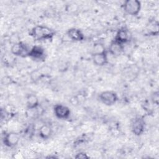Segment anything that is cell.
Segmentation results:
<instances>
[{"label":"cell","instance_id":"cell-13","mask_svg":"<svg viewBox=\"0 0 159 159\" xmlns=\"http://www.w3.org/2000/svg\"><path fill=\"white\" fill-rule=\"evenodd\" d=\"M26 105L29 109H37L39 106V98L34 94H27L26 96Z\"/></svg>","mask_w":159,"mask_h":159},{"label":"cell","instance_id":"cell-6","mask_svg":"<svg viewBox=\"0 0 159 159\" xmlns=\"http://www.w3.org/2000/svg\"><path fill=\"white\" fill-rule=\"evenodd\" d=\"M53 112L55 116L60 119H66L71 114L70 108L68 106L61 104H58L54 106Z\"/></svg>","mask_w":159,"mask_h":159},{"label":"cell","instance_id":"cell-4","mask_svg":"<svg viewBox=\"0 0 159 159\" xmlns=\"http://www.w3.org/2000/svg\"><path fill=\"white\" fill-rule=\"evenodd\" d=\"M30 48L24 42L19 41L12 45L11 52L12 54L17 57H27Z\"/></svg>","mask_w":159,"mask_h":159},{"label":"cell","instance_id":"cell-12","mask_svg":"<svg viewBox=\"0 0 159 159\" xmlns=\"http://www.w3.org/2000/svg\"><path fill=\"white\" fill-rule=\"evenodd\" d=\"M92 59L94 64L99 66H102L108 63L107 52L93 54Z\"/></svg>","mask_w":159,"mask_h":159},{"label":"cell","instance_id":"cell-16","mask_svg":"<svg viewBox=\"0 0 159 159\" xmlns=\"http://www.w3.org/2000/svg\"><path fill=\"white\" fill-rule=\"evenodd\" d=\"M148 30L150 33L153 35H157L158 34V23L157 21H154L152 22L149 25Z\"/></svg>","mask_w":159,"mask_h":159},{"label":"cell","instance_id":"cell-9","mask_svg":"<svg viewBox=\"0 0 159 159\" xmlns=\"http://www.w3.org/2000/svg\"><path fill=\"white\" fill-rule=\"evenodd\" d=\"M132 133L136 136L141 135L145 130V122L140 117L135 118L131 125Z\"/></svg>","mask_w":159,"mask_h":159},{"label":"cell","instance_id":"cell-10","mask_svg":"<svg viewBox=\"0 0 159 159\" xmlns=\"http://www.w3.org/2000/svg\"><path fill=\"white\" fill-rule=\"evenodd\" d=\"M68 37L73 41L81 42L84 39V35L82 31L77 28H70L67 30Z\"/></svg>","mask_w":159,"mask_h":159},{"label":"cell","instance_id":"cell-11","mask_svg":"<svg viewBox=\"0 0 159 159\" xmlns=\"http://www.w3.org/2000/svg\"><path fill=\"white\" fill-rule=\"evenodd\" d=\"M109 52L114 57H118L124 51V45L113 40L109 46Z\"/></svg>","mask_w":159,"mask_h":159},{"label":"cell","instance_id":"cell-7","mask_svg":"<svg viewBox=\"0 0 159 159\" xmlns=\"http://www.w3.org/2000/svg\"><path fill=\"white\" fill-rule=\"evenodd\" d=\"M131 39V34L125 27H122L118 30L114 37V40L124 45L128 43Z\"/></svg>","mask_w":159,"mask_h":159},{"label":"cell","instance_id":"cell-1","mask_svg":"<svg viewBox=\"0 0 159 159\" xmlns=\"http://www.w3.org/2000/svg\"><path fill=\"white\" fill-rule=\"evenodd\" d=\"M29 34L35 40L42 41L52 39L55 32L53 29L47 26L39 25L33 27Z\"/></svg>","mask_w":159,"mask_h":159},{"label":"cell","instance_id":"cell-2","mask_svg":"<svg viewBox=\"0 0 159 159\" xmlns=\"http://www.w3.org/2000/svg\"><path fill=\"white\" fill-rule=\"evenodd\" d=\"M141 2L138 0H127L123 4V9L128 14L137 16L141 10Z\"/></svg>","mask_w":159,"mask_h":159},{"label":"cell","instance_id":"cell-15","mask_svg":"<svg viewBox=\"0 0 159 159\" xmlns=\"http://www.w3.org/2000/svg\"><path fill=\"white\" fill-rule=\"evenodd\" d=\"M107 52L104 45L101 42H96L94 43L93 47V54L101 53Z\"/></svg>","mask_w":159,"mask_h":159},{"label":"cell","instance_id":"cell-8","mask_svg":"<svg viewBox=\"0 0 159 159\" xmlns=\"http://www.w3.org/2000/svg\"><path fill=\"white\" fill-rule=\"evenodd\" d=\"M45 49L40 45H34L31 47L28 53L27 57H29L34 60H41L45 58Z\"/></svg>","mask_w":159,"mask_h":159},{"label":"cell","instance_id":"cell-14","mask_svg":"<svg viewBox=\"0 0 159 159\" xmlns=\"http://www.w3.org/2000/svg\"><path fill=\"white\" fill-rule=\"evenodd\" d=\"M52 134V127L47 124L42 125L39 130V137L43 140H47L49 139Z\"/></svg>","mask_w":159,"mask_h":159},{"label":"cell","instance_id":"cell-3","mask_svg":"<svg viewBox=\"0 0 159 159\" xmlns=\"http://www.w3.org/2000/svg\"><path fill=\"white\" fill-rule=\"evenodd\" d=\"M99 99L104 104L111 106L117 101L118 96L117 93L113 91H104L99 94Z\"/></svg>","mask_w":159,"mask_h":159},{"label":"cell","instance_id":"cell-18","mask_svg":"<svg viewBox=\"0 0 159 159\" xmlns=\"http://www.w3.org/2000/svg\"><path fill=\"white\" fill-rule=\"evenodd\" d=\"M75 158L76 159H88L89 157L86 153L81 152L76 153L75 156Z\"/></svg>","mask_w":159,"mask_h":159},{"label":"cell","instance_id":"cell-17","mask_svg":"<svg viewBox=\"0 0 159 159\" xmlns=\"http://www.w3.org/2000/svg\"><path fill=\"white\" fill-rule=\"evenodd\" d=\"M152 101L153 104L156 105H158V101H159V93L158 91H155L152 94Z\"/></svg>","mask_w":159,"mask_h":159},{"label":"cell","instance_id":"cell-5","mask_svg":"<svg viewBox=\"0 0 159 159\" xmlns=\"http://www.w3.org/2000/svg\"><path fill=\"white\" fill-rule=\"evenodd\" d=\"M19 141H20L19 134L14 132L6 133L2 139V142L4 145L7 147H11V148L17 145Z\"/></svg>","mask_w":159,"mask_h":159}]
</instances>
